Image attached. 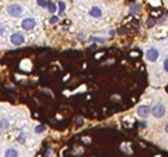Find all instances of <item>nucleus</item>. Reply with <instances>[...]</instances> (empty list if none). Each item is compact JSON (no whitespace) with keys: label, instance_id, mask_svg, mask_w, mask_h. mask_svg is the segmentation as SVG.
<instances>
[{"label":"nucleus","instance_id":"ddd939ff","mask_svg":"<svg viewBox=\"0 0 168 157\" xmlns=\"http://www.w3.org/2000/svg\"><path fill=\"white\" fill-rule=\"evenodd\" d=\"M129 11H130L132 14H135V13H137V11H140V4H137V3L132 4V6L129 7Z\"/></svg>","mask_w":168,"mask_h":157},{"label":"nucleus","instance_id":"6ab92c4d","mask_svg":"<svg viewBox=\"0 0 168 157\" xmlns=\"http://www.w3.org/2000/svg\"><path fill=\"white\" fill-rule=\"evenodd\" d=\"M6 32H7V27H6L3 23H0V37H1V35H4Z\"/></svg>","mask_w":168,"mask_h":157},{"label":"nucleus","instance_id":"f257e3e1","mask_svg":"<svg viewBox=\"0 0 168 157\" xmlns=\"http://www.w3.org/2000/svg\"><path fill=\"white\" fill-rule=\"evenodd\" d=\"M144 58L149 63H156L160 58V51L156 47H149L144 51Z\"/></svg>","mask_w":168,"mask_h":157},{"label":"nucleus","instance_id":"2eb2a0df","mask_svg":"<svg viewBox=\"0 0 168 157\" xmlns=\"http://www.w3.org/2000/svg\"><path fill=\"white\" fill-rule=\"evenodd\" d=\"M48 10L50 14H55L56 11H57V6H56L55 3H50V4H48Z\"/></svg>","mask_w":168,"mask_h":157},{"label":"nucleus","instance_id":"f03ea898","mask_svg":"<svg viewBox=\"0 0 168 157\" xmlns=\"http://www.w3.org/2000/svg\"><path fill=\"white\" fill-rule=\"evenodd\" d=\"M165 112H167V108L162 102H156L151 107V115L156 119H161L162 117H165Z\"/></svg>","mask_w":168,"mask_h":157},{"label":"nucleus","instance_id":"4468645a","mask_svg":"<svg viewBox=\"0 0 168 157\" xmlns=\"http://www.w3.org/2000/svg\"><path fill=\"white\" fill-rule=\"evenodd\" d=\"M45 129H46V128H45L44 125H37L34 131H35V133H37V135H41V133H44V132H45Z\"/></svg>","mask_w":168,"mask_h":157},{"label":"nucleus","instance_id":"0eeeda50","mask_svg":"<svg viewBox=\"0 0 168 157\" xmlns=\"http://www.w3.org/2000/svg\"><path fill=\"white\" fill-rule=\"evenodd\" d=\"M88 16L91 17V18H102L104 10H102V7H100V6H91L90 10H88Z\"/></svg>","mask_w":168,"mask_h":157},{"label":"nucleus","instance_id":"c85d7f7f","mask_svg":"<svg viewBox=\"0 0 168 157\" xmlns=\"http://www.w3.org/2000/svg\"><path fill=\"white\" fill-rule=\"evenodd\" d=\"M156 157H160V156H156Z\"/></svg>","mask_w":168,"mask_h":157},{"label":"nucleus","instance_id":"bb28decb","mask_svg":"<svg viewBox=\"0 0 168 157\" xmlns=\"http://www.w3.org/2000/svg\"><path fill=\"white\" fill-rule=\"evenodd\" d=\"M81 122H83V119H81V118H77V124H79V125H81Z\"/></svg>","mask_w":168,"mask_h":157},{"label":"nucleus","instance_id":"7ed1b4c3","mask_svg":"<svg viewBox=\"0 0 168 157\" xmlns=\"http://www.w3.org/2000/svg\"><path fill=\"white\" fill-rule=\"evenodd\" d=\"M23 13H24V8L21 4H18V3H11V4H8L7 6V14L10 17H21L23 16Z\"/></svg>","mask_w":168,"mask_h":157},{"label":"nucleus","instance_id":"412c9836","mask_svg":"<svg viewBox=\"0 0 168 157\" xmlns=\"http://www.w3.org/2000/svg\"><path fill=\"white\" fill-rule=\"evenodd\" d=\"M149 1H150V4H151V6H156V7H158V6L161 4L160 0H149Z\"/></svg>","mask_w":168,"mask_h":157},{"label":"nucleus","instance_id":"9b49d317","mask_svg":"<svg viewBox=\"0 0 168 157\" xmlns=\"http://www.w3.org/2000/svg\"><path fill=\"white\" fill-rule=\"evenodd\" d=\"M31 67H32L31 60H28V59H24V60H21V62H20V69H21V70L30 72V70H31Z\"/></svg>","mask_w":168,"mask_h":157},{"label":"nucleus","instance_id":"5701e85b","mask_svg":"<svg viewBox=\"0 0 168 157\" xmlns=\"http://www.w3.org/2000/svg\"><path fill=\"white\" fill-rule=\"evenodd\" d=\"M25 136H27V135H25V133H20V136L17 138V142H20V143H23V142L25 140Z\"/></svg>","mask_w":168,"mask_h":157},{"label":"nucleus","instance_id":"b1692460","mask_svg":"<svg viewBox=\"0 0 168 157\" xmlns=\"http://www.w3.org/2000/svg\"><path fill=\"white\" fill-rule=\"evenodd\" d=\"M154 23H156L154 20H149V21H147V27H153V25H154Z\"/></svg>","mask_w":168,"mask_h":157},{"label":"nucleus","instance_id":"cd10ccee","mask_svg":"<svg viewBox=\"0 0 168 157\" xmlns=\"http://www.w3.org/2000/svg\"><path fill=\"white\" fill-rule=\"evenodd\" d=\"M165 133L168 135V124H167V125H165Z\"/></svg>","mask_w":168,"mask_h":157},{"label":"nucleus","instance_id":"f8f14e48","mask_svg":"<svg viewBox=\"0 0 168 157\" xmlns=\"http://www.w3.org/2000/svg\"><path fill=\"white\" fill-rule=\"evenodd\" d=\"M64 10H66V3H64L63 0H60V1L57 3V13H59V16L63 14Z\"/></svg>","mask_w":168,"mask_h":157},{"label":"nucleus","instance_id":"aec40b11","mask_svg":"<svg viewBox=\"0 0 168 157\" xmlns=\"http://www.w3.org/2000/svg\"><path fill=\"white\" fill-rule=\"evenodd\" d=\"M90 39L94 42H105V38H102V37H90Z\"/></svg>","mask_w":168,"mask_h":157},{"label":"nucleus","instance_id":"a878e982","mask_svg":"<svg viewBox=\"0 0 168 157\" xmlns=\"http://www.w3.org/2000/svg\"><path fill=\"white\" fill-rule=\"evenodd\" d=\"M140 125L143 126V128H146V126H147V122H146V121H143V122H140Z\"/></svg>","mask_w":168,"mask_h":157},{"label":"nucleus","instance_id":"1a4fd4ad","mask_svg":"<svg viewBox=\"0 0 168 157\" xmlns=\"http://www.w3.org/2000/svg\"><path fill=\"white\" fill-rule=\"evenodd\" d=\"M3 157H20V151H18V149L10 146V147H7V149L4 150Z\"/></svg>","mask_w":168,"mask_h":157},{"label":"nucleus","instance_id":"dca6fc26","mask_svg":"<svg viewBox=\"0 0 168 157\" xmlns=\"http://www.w3.org/2000/svg\"><path fill=\"white\" fill-rule=\"evenodd\" d=\"M162 70L168 73V55L164 56V60H162Z\"/></svg>","mask_w":168,"mask_h":157},{"label":"nucleus","instance_id":"423d86ee","mask_svg":"<svg viewBox=\"0 0 168 157\" xmlns=\"http://www.w3.org/2000/svg\"><path fill=\"white\" fill-rule=\"evenodd\" d=\"M150 114H151V108H150L147 104H142V105H139V107L136 108V115L139 118H142V119L149 118Z\"/></svg>","mask_w":168,"mask_h":157},{"label":"nucleus","instance_id":"39448f33","mask_svg":"<svg viewBox=\"0 0 168 157\" xmlns=\"http://www.w3.org/2000/svg\"><path fill=\"white\" fill-rule=\"evenodd\" d=\"M37 27V18L35 17H24L21 21V28L24 31H32Z\"/></svg>","mask_w":168,"mask_h":157},{"label":"nucleus","instance_id":"393cba45","mask_svg":"<svg viewBox=\"0 0 168 157\" xmlns=\"http://www.w3.org/2000/svg\"><path fill=\"white\" fill-rule=\"evenodd\" d=\"M49 154H52V150H50V149H46V151H45V156L49 157Z\"/></svg>","mask_w":168,"mask_h":157},{"label":"nucleus","instance_id":"a211bd4d","mask_svg":"<svg viewBox=\"0 0 168 157\" xmlns=\"http://www.w3.org/2000/svg\"><path fill=\"white\" fill-rule=\"evenodd\" d=\"M37 4H38L39 7H42V8L48 7V3H46V0H37Z\"/></svg>","mask_w":168,"mask_h":157},{"label":"nucleus","instance_id":"20e7f679","mask_svg":"<svg viewBox=\"0 0 168 157\" xmlns=\"http://www.w3.org/2000/svg\"><path fill=\"white\" fill-rule=\"evenodd\" d=\"M8 41H10V44L11 45H14V47H20V45H23L25 42V37L23 32L20 31H14L10 34V37H8Z\"/></svg>","mask_w":168,"mask_h":157},{"label":"nucleus","instance_id":"6e6552de","mask_svg":"<svg viewBox=\"0 0 168 157\" xmlns=\"http://www.w3.org/2000/svg\"><path fill=\"white\" fill-rule=\"evenodd\" d=\"M154 38H164L168 35V27L167 25H162V27H158L154 30Z\"/></svg>","mask_w":168,"mask_h":157},{"label":"nucleus","instance_id":"4be33fe9","mask_svg":"<svg viewBox=\"0 0 168 157\" xmlns=\"http://www.w3.org/2000/svg\"><path fill=\"white\" fill-rule=\"evenodd\" d=\"M57 21H59V17H57V16H52V17H50V20H49V23H50V24H56Z\"/></svg>","mask_w":168,"mask_h":157},{"label":"nucleus","instance_id":"f3484780","mask_svg":"<svg viewBox=\"0 0 168 157\" xmlns=\"http://www.w3.org/2000/svg\"><path fill=\"white\" fill-rule=\"evenodd\" d=\"M120 149L123 150L125 153H128V154H130V153H132V149H130V147H128V144H126V143H122Z\"/></svg>","mask_w":168,"mask_h":157},{"label":"nucleus","instance_id":"9d476101","mask_svg":"<svg viewBox=\"0 0 168 157\" xmlns=\"http://www.w3.org/2000/svg\"><path fill=\"white\" fill-rule=\"evenodd\" d=\"M11 128V124L6 117H1L0 118V131H8Z\"/></svg>","mask_w":168,"mask_h":157}]
</instances>
